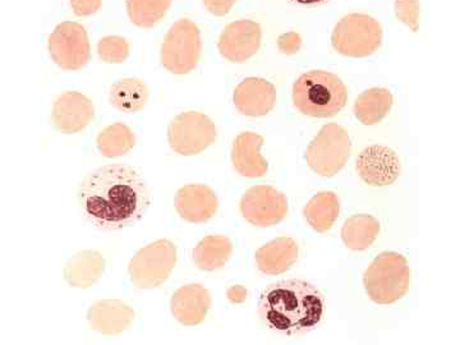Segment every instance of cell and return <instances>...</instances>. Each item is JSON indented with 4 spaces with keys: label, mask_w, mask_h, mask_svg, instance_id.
<instances>
[{
    "label": "cell",
    "mask_w": 460,
    "mask_h": 345,
    "mask_svg": "<svg viewBox=\"0 0 460 345\" xmlns=\"http://www.w3.org/2000/svg\"><path fill=\"white\" fill-rule=\"evenodd\" d=\"M233 253L232 241L226 235H208L193 250V262L202 271H215L226 266Z\"/></svg>",
    "instance_id": "7402d4cb"
},
{
    "label": "cell",
    "mask_w": 460,
    "mask_h": 345,
    "mask_svg": "<svg viewBox=\"0 0 460 345\" xmlns=\"http://www.w3.org/2000/svg\"><path fill=\"white\" fill-rule=\"evenodd\" d=\"M135 317V310L122 299H102L91 305L87 313L90 328L108 337L122 334Z\"/></svg>",
    "instance_id": "ac0fdd59"
},
{
    "label": "cell",
    "mask_w": 460,
    "mask_h": 345,
    "mask_svg": "<svg viewBox=\"0 0 460 345\" xmlns=\"http://www.w3.org/2000/svg\"><path fill=\"white\" fill-rule=\"evenodd\" d=\"M287 2L295 5H301V7H317V5L326 4L332 0H287Z\"/></svg>",
    "instance_id": "e575fe53"
},
{
    "label": "cell",
    "mask_w": 460,
    "mask_h": 345,
    "mask_svg": "<svg viewBox=\"0 0 460 345\" xmlns=\"http://www.w3.org/2000/svg\"><path fill=\"white\" fill-rule=\"evenodd\" d=\"M210 307V292L201 284H187L172 293V314L181 325L196 326L204 323Z\"/></svg>",
    "instance_id": "e0dca14e"
},
{
    "label": "cell",
    "mask_w": 460,
    "mask_h": 345,
    "mask_svg": "<svg viewBox=\"0 0 460 345\" xmlns=\"http://www.w3.org/2000/svg\"><path fill=\"white\" fill-rule=\"evenodd\" d=\"M357 172L363 181L375 187L394 183L401 174V162L392 148L372 145L359 154L356 163Z\"/></svg>",
    "instance_id": "4fadbf2b"
},
{
    "label": "cell",
    "mask_w": 460,
    "mask_h": 345,
    "mask_svg": "<svg viewBox=\"0 0 460 345\" xmlns=\"http://www.w3.org/2000/svg\"><path fill=\"white\" fill-rule=\"evenodd\" d=\"M233 102L239 113L246 117H263L275 107L277 89L265 78L248 77L235 87Z\"/></svg>",
    "instance_id": "2e32d148"
},
{
    "label": "cell",
    "mask_w": 460,
    "mask_h": 345,
    "mask_svg": "<svg viewBox=\"0 0 460 345\" xmlns=\"http://www.w3.org/2000/svg\"><path fill=\"white\" fill-rule=\"evenodd\" d=\"M102 5V0H71V7L78 17H89L98 13Z\"/></svg>",
    "instance_id": "1f68e13d"
},
{
    "label": "cell",
    "mask_w": 460,
    "mask_h": 345,
    "mask_svg": "<svg viewBox=\"0 0 460 345\" xmlns=\"http://www.w3.org/2000/svg\"><path fill=\"white\" fill-rule=\"evenodd\" d=\"M302 39L299 33L296 32H287L279 36L278 39V49L281 54H287V56H293V54L298 53L301 50Z\"/></svg>",
    "instance_id": "4dcf8cb0"
},
{
    "label": "cell",
    "mask_w": 460,
    "mask_h": 345,
    "mask_svg": "<svg viewBox=\"0 0 460 345\" xmlns=\"http://www.w3.org/2000/svg\"><path fill=\"white\" fill-rule=\"evenodd\" d=\"M239 208L248 223L268 228L283 222L288 214V199L274 187L253 186L242 196Z\"/></svg>",
    "instance_id": "8fae6325"
},
{
    "label": "cell",
    "mask_w": 460,
    "mask_h": 345,
    "mask_svg": "<svg viewBox=\"0 0 460 345\" xmlns=\"http://www.w3.org/2000/svg\"><path fill=\"white\" fill-rule=\"evenodd\" d=\"M393 95L389 90L374 87L366 90L354 102V115L365 126H375L389 114Z\"/></svg>",
    "instance_id": "cb8c5ba5"
},
{
    "label": "cell",
    "mask_w": 460,
    "mask_h": 345,
    "mask_svg": "<svg viewBox=\"0 0 460 345\" xmlns=\"http://www.w3.org/2000/svg\"><path fill=\"white\" fill-rule=\"evenodd\" d=\"M411 271L407 259L396 252H383L372 261L363 277L366 292L377 305L399 301L410 289Z\"/></svg>",
    "instance_id": "277c9868"
},
{
    "label": "cell",
    "mask_w": 460,
    "mask_h": 345,
    "mask_svg": "<svg viewBox=\"0 0 460 345\" xmlns=\"http://www.w3.org/2000/svg\"><path fill=\"white\" fill-rule=\"evenodd\" d=\"M148 102V89L140 78H123L111 89L109 102L123 113H138Z\"/></svg>",
    "instance_id": "603a6c76"
},
{
    "label": "cell",
    "mask_w": 460,
    "mask_h": 345,
    "mask_svg": "<svg viewBox=\"0 0 460 345\" xmlns=\"http://www.w3.org/2000/svg\"><path fill=\"white\" fill-rule=\"evenodd\" d=\"M347 87L337 75L310 71L293 84V102L302 114L314 118H332L345 108Z\"/></svg>",
    "instance_id": "3957f363"
},
{
    "label": "cell",
    "mask_w": 460,
    "mask_h": 345,
    "mask_svg": "<svg viewBox=\"0 0 460 345\" xmlns=\"http://www.w3.org/2000/svg\"><path fill=\"white\" fill-rule=\"evenodd\" d=\"M417 5L416 0H395V16L401 22L417 29Z\"/></svg>",
    "instance_id": "f546056e"
},
{
    "label": "cell",
    "mask_w": 460,
    "mask_h": 345,
    "mask_svg": "<svg viewBox=\"0 0 460 345\" xmlns=\"http://www.w3.org/2000/svg\"><path fill=\"white\" fill-rule=\"evenodd\" d=\"M349 135L339 124L329 123L308 145L305 162L317 174L334 177L347 164L350 156Z\"/></svg>",
    "instance_id": "ba28073f"
},
{
    "label": "cell",
    "mask_w": 460,
    "mask_h": 345,
    "mask_svg": "<svg viewBox=\"0 0 460 345\" xmlns=\"http://www.w3.org/2000/svg\"><path fill=\"white\" fill-rule=\"evenodd\" d=\"M380 233V223L371 215H353L341 228L345 246L353 251L370 248Z\"/></svg>",
    "instance_id": "484cf974"
},
{
    "label": "cell",
    "mask_w": 460,
    "mask_h": 345,
    "mask_svg": "<svg viewBox=\"0 0 460 345\" xmlns=\"http://www.w3.org/2000/svg\"><path fill=\"white\" fill-rule=\"evenodd\" d=\"M215 123L199 111H186L177 115L169 124V146L183 156L199 155L217 141Z\"/></svg>",
    "instance_id": "9c48e42d"
},
{
    "label": "cell",
    "mask_w": 460,
    "mask_h": 345,
    "mask_svg": "<svg viewBox=\"0 0 460 345\" xmlns=\"http://www.w3.org/2000/svg\"><path fill=\"white\" fill-rule=\"evenodd\" d=\"M126 4L133 25L151 29L168 13L172 0H127Z\"/></svg>",
    "instance_id": "83f0119b"
},
{
    "label": "cell",
    "mask_w": 460,
    "mask_h": 345,
    "mask_svg": "<svg viewBox=\"0 0 460 345\" xmlns=\"http://www.w3.org/2000/svg\"><path fill=\"white\" fill-rule=\"evenodd\" d=\"M341 211L338 196L335 193L320 192L305 206L304 215L311 228L319 233L328 232L337 222Z\"/></svg>",
    "instance_id": "d4e9b609"
},
{
    "label": "cell",
    "mask_w": 460,
    "mask_h": 345,
    "mask_svg": "<svg viewBox=\"0 0 460 345\" xmlns=\"http://www.w3.org/2000/svg\"><path fill=\"white\" fill-rule=\"evenodd\" d=\"M98 54L108 65H120L129 57L128 41L120 36H105L99 41Z\"/></svg>",
    "instance_id": "f1b7e54d"
},
{
    "label": "cell",
    "mask_w": 460,
    "mask_h": 345,
    "mask_svg": "<svg viewBox=\"0 0 460 345\" xmlns=\"http://www.w3.org/2000/svg\"><path fill=\"white\" fill-rule=\"evenodd\" d=\"M177 265V246L169 239H159L136 252L128 274L137 289H155L171 277Z\"/></svg>",
    "instance_id": "5b68a950"
},
{
    "label": "cell",
    "mask_w": 460,
    "mask_h": 345,
    "mask_svg": "<svg viewBox=\"0 0 460 345\" xmlns=\"http://www.w3.org/2000/svg\"><path fill=\"white\" fill-rule=\"evenodd\" d=\"M201 50V32L198 25L193 21L181 18L166 33L160 60L171 74L187 75L198 66Z\"/></svg>",
    "instance_id": "52a82bcc"
},
{
    "label": "cell",
    "mask_w": 460,
    "mask_h": 345,
    "mask_svg": "<svg viewBox=\"0 0 460 345\" xmlns=\"http://www.w3.org/2000/svg\"><path fill=\"white\" fill-rule=\"evenodd\" d=\"M247 289L242 286H233L226 290V298L229 299L230 304L242 305L246 302Z\"/></svg>",
    "instance_id": "836d02e7"
},
{
    "label": "cell",
    "mask_w": 460,
    "mask_h": 345,
    "mask_svg": "<svg viewBox=\"0 0 460 345\" xmlns=\"http://www.w3.org/2000/svg\"><path fill=\"white\" fill-rule=\"evenodd\" d=\"M262 136L255 132H243L235 137L232 147V163L242 177L261 178L269 165L261 155Z\"/></svg>",
    "instance_id": "d6986e66"
},
{
    "label": "cell",
    "mask_w": 460,
    "mask_h": 345,
    "mask_svg": "<svg viewBox=\"0 0 460 345\" xmlns=\"http://www.w3.org/2000/svg\"><path fill=\"white\" fill-rule=\"evenodd\" d=\"M262 30L260 23L251 20H239L223 30L217 49L232 63H244L261 47Z\"/></svg>",
    "instance_id": "7c38bea8"
},
{
    "label": "cell",
    "mask_w": 460,
    "mask_h": 345,
    "mask_svg": "<svg viewBox=\"0 0 460 345\" xmlns=\"http://www.w3.org/2000/svg\"><path fill=\"white\" fill-rule=\"evenodd\" d=\"M105 265L104 256L99 251H80L66 262L63 277L69 287L89 289L102 279Z\"/></svg>",
    "instance_id": "ffe728a7"
},
{
    "label": "cell",
    "mask_w": 460,
    "mask_h": 345,
    "mask_svg": "<svg viewBox=\"0 0 460 345\" xmlns=\"http://www.w3.org/2000/svg\"><path fill=\"white\" fill-rule=\"evenodd\" d=\"M77 201L84 219L104 232H117L140 222L151 205L144 175L133 166L111 164L90 172Z\"/></svg>",
    "instance_id": "6da1fadb"
},
{
    "label": "cell",
    "mask_w": 460,
    "mask_h": 345,
    "mask_svg": "<svg viewBox=\"0 0 460 345\" xmlns=\"http://www.w3.org/2000/svg\"><path fill=\"white\" fill-rule=\"evenodd\" d=\"M95 118L93 102L84 93L68 91L54 102L51 120L58 131L74 135L84 131Z\"/></svg>",
    "instance_id": "5bb4252c"
},
{
    "label": "cell",
    "mask_w": 460,
    "mask_h": 345,
    "mask_svg": "<svg viewBox=\"0 0 460 345\" xmlns=\"http://www.w3.org/2000/svg\"><path fill=\"white\" fill-rule=\"evenodd\" d=\"M49 54L65 71L83 69L90 60V41L86 29L77 22L59 23L49 36Z\"/></svg>",
    "instance_id": "30bf717a"
},
{
    "label": "cell",
    "mask_w": 460,
    "mask_h": 345,
    "mask_svg": "<svg viewBox=\"0 0 460 345\" xmlns=\"http://www.w3.org/2000/svg\"><path fill=\"white\" fill-rule=\"evenodd\" d=\"M175 210L189 223H206L217 214V196L205 184H187L177 190Z\"/></svg>",
    "instance_id": "9a60e30c"
},
{
    "label": "cell",
    "mask_w": 460,
    "mask_h": 345,
    "mask_svg": "<svg viewBox=\"0 0 460 345\" xmlns=\"http://www.w3.org/2000/svg\"><path fill=\"white\" fill-rule=\"evenodd\" d=\"M96 145L102 155L108 159L127 155L135 147V132L124 123H114L100 131Z\"/></svg>",
    "instance_id": "4316f807"
},
{
    "label": "cell",
    "mask_w": 460,
    "mask_h": 345,
    "mask_svg": "<svg viewBox=\"0 0 460 345\" xmlns=\"http://www.w3.org/2000/svg\"><path fill=\"white\" fill-rule=\"evenodd\" d=\"M298 243L293 238L272 239L256 251V263L259 270L266 275L284 274L295 266L298 260Z\"/></svg>",
    "instance_id": "44dd1931"
},
{
    "label": "cell",
    "mask_w": 460,
    "mask_h": 345,
    "mask_svg": "<svg viewBox=\"0 0 460 345\" xmlns=\"http://www.w3.org/2000/svg\"><path fill=\"white\" fill-rule=\"evenodd\" d=\"M325 301L319 290L304 280H283L262 290L259 314L266 328L284 335L298 337L320 325Z\"/></svg>",
    "instance_id": "7a4b0ae2"
},
{
    "label": "cell",
    "mask_w": 460,
    "mask_h": 345,
    "mask_svg": "<svg viewBox=\"0 0 460 345\" xmlns=\"http://www.w3.org/2000/svg\"><path fill=\"white\" fill-rule=\"evenodd\" d=\"M381 42L380 23L363 13H350L341 18L332 35V48L344 57H370L381 47Z\"/></svg>",
    "instance_id": "8992f818"
},
{
    "label": "cell",
    "mask_w": 460,
    "mask_h": 345,
    "mask_svg": "<svg viewBox=\"0 0 460 345\" xmlns=\"http://www.w3.org/2000/svg\"><path fill=\"white\" fill-rule=\"evenodd\" d=\"M235 2L237 0H204V4L213 16L224 17L232 11Z\"/></svg>",
    "instance_id": "d6a6232c"
}]
</instances>
